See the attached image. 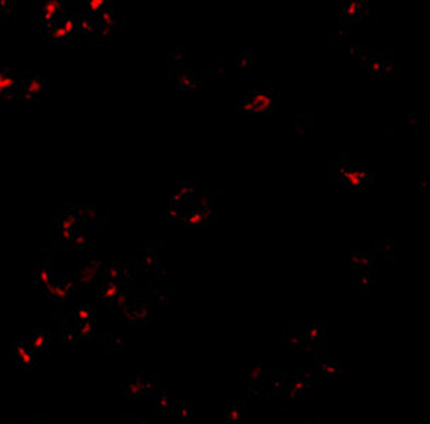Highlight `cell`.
<instances>
[{
    "label": "cell",
    "instance_id": "cell-24",
    "mask_svg": "<svg viewBox=\"0 0 430 424\" xmlns=\"http://www.w3.org/2000/svg\"><path fill=\"white\" fill-rule=\"evenodd\" d=\"M13 10V3L9 0H0V12L10 13Z\"/></svg>",
    "mask_w": 430,
    "mask_h": 424
},
{
    "label": "cell",
    "instance_id": "cell-10",
    "mask_svg": "<svg viewBox=\"0 0 430 424\" xmlns=\"http://www.w3.org/2000/svg\"><path fill=\"white\" fill-rule=\"evenodd\" d=\"M103 265L97 260H85L78 266V273H76V284L78 286H86L94 282L97 277L102 275Z\"/></svg>",
    "mask_w": 430,
    "mask_h": 424
},
{
    "label": "cell",
    "instance_id": "cell-12",
    "mask_svg": "<svg viewBox=\"0 0 430 424\" xmlns=\"http://www.w3.org/2000/svg\"><path fill=\"white\" fill-rule=\"evenodd\" d=\"M273 103H274L273 92H268L267 89L261 88V89H255L250 95L249 101L244 105L250 106L249 112H263V111L266 112L273 106Z\"/></svg>",
    "mask_w": 430,
    "mask_h": 424
},
{
    "label": "cell",
    "instance_id": "cell-23",
    "mask_svg": "<svg viewBox=\"0 0 430 424\" xmlns=\"http://www.w3.org/2000/svg\"><path fill=\"white\" fill-rule=\"evenodd\" d=\"M127 424H152L151 419L149 417H145V416H135V417H131Z\"/></svg>",
    "mask_w": 430,
    "mask_h": 424
},
{
    "label": "cell",
    "instance_id": "cell-21",
    "mask_svg": "<svg viewBox=\"0 0 430 424\" xmlns=\"http://www.w3.org/2000/svg\"><path fill=\"white\" fill-rule=\"evenodd\" d=\"M178 412H179L182 420H186V421L192 417V407L190 404H179Z\"/></svg>",
    "mask_w": 430,
    "mask_h": 424
},
{
    "label": "cell",
    "instance_id": "cell-13",
    "mask_svg": "<svg viewBox=\"0 0 430 424\" xmlns=\"http://www.w3.org/2000/svg\"><path fill=\"white\" fill-rule=\"evenodd\" d=\"M72 316L75 323L85 324V323H95V312L94 308L88 304H81L75 307L72 311Z\"/></svg>",
    "mask_w": 430,
    "mask_h": 424
},
{
    "label": "cell",
    "instance_id": "cell-20",
    "mask_svg": "<svg viewBox=\"0 0 430 424\" xmlns=\"http://www.w3.org/2000/svg\"><path fill=\"white\" fill-rule=\"evenodd\" d=\"M263 369H264L263 364H258V363H254V364H253V367L250 369V379H251V383L260 382L261 374H263Z\"/></svg>",
    "mask_w": 430,
    "mask_h": 424
},
{
    "label": "cell",
    "instance_id": "cell-5",
    "mask_svg": "<svg viewBox=\"0 0 430 424\" xmlns=\"http://www.w3.org/2000/svg\"><path fill=\"white\" fill-rule=\"evenodd\" d=\"M125 281L103 279L98 292L99 301L108 305H121L125 303Z\"/></svg>",
    "mask_w": 430,
    "mask_h": 424
},
{
    "label": "cell",
    "instance_id": "cell-1",
    "mask_svg": "<svg viewBox=\"0 0 430 424\" xmlns=\"http://www.w3.org/2000/svg\"><path fill=\"white\" fill-rule=\"evenodd\" d=\"M49 81L36 72L21 75L19 95L18 98L26 102H38L49 93Z\"/></svg>",
    "mask_w": 430,
    "mask_h": 424
},
{
    "label": "cell",
    "instance_id": "cell-11",
    "mask_svg": "<svg viewBox=\"0 0 430 424\" xmlns=\"http://www.w3.org/2000/svg\"><path fill=\"white\" fill-rule=\"evenodd\" d=\"M30 347L34 349V351L40 357L45 356L49 351L51 347V336L48 329H45L43 327H34L30 329L29 336L25 338Z\"/></svg>",
    "mask_w": 430,
    "mask_h": 424
},
{
    "label": "cell",
    "instance_id": "cell-9",
    "mask_svg": "<svg viewBox=\"0 0 430 424\" xmlns=\"http://www.w3.org/2000/svg\"><path fill=\"white\" fill-rule=\"evenodd\" d=\"M58 273L53 269L52 260H40L34 264L32 269V281L34 284L43 288L52 282L55 278H58Z\"/></svg>",
    "mask_w": 430,
    "mask_h": 424
},
{
    "label": "cell",
    "instance_id": "cell-3",
    "mask_svg": "<svg viewBox=\"0 0 430 424\" xmlns=\"http://www.w3.org/2000/svg\"><path fill=\"white\" fill-rule=\"evenodd\" d=\"M76 290H78V284H76L75 278H62V277L55 278L52 282H49L48 286L42 288L46 297L51 298L52 301L60 305L66 304L73 297Z\"/></svg>",
    "mask_w": 430,
    "mask_h": 424
},
{
    "label": "cell",
    "instance_id": "cell-25",
    "mask_svg": "<svg viewBox=\"0 0 430 424\" xmlns=\"http://www.w3.org/2000/svg\"><path fill=\"white\" fill-rule=\"evenodd\" d=\"M309 424H313V423H309Z\"/></svg>",
    "mask_w": 430,
    "mask_h": 424
},
{
    "label": "cell",
    "instance_id": "cell-4",
    "mask_svg": "<svg viewBox=\"0 0 430 424\" xmlns=\"http://www.w3.org/2000/svg\"><path fill=\"white\" fill-rule=\"evenodd\" d=\"M10 354H12V358L14 360V363L23 370H34L39 360V356L34 351V349L30 347L25 338L13 341Z\"/></svg>",
    "mask_w": 430,
    "mask_h": 424
},
{
    "label": "cell",
    "instance_id": "cell-6",
    "mask_svg": "<svg viewBox=\"0 0 430 424\" xmlns=\"http://www.w3.org/2000/svg\"><path fill=\"white\" fill-rule=\"evenodd\" d=\"M21 75L10 66H0V102L10 101L19 95Z\"/></svg>",
    "mask_w": 430,
    "mask_h": 424
},
{
    "label": "cell",
    "instance_id": "cell-17",
    "mask_svg": "<svg viewBox=\"0 0 430 424\" xmlns=\"http://www.w3.org/2000/svg\"><path fill=\"white\" fill-rule=\"evenodd\" d=\"M155 404L158 407V410L166 412V410H170V408H173L174 399H173V396L170 395V392L160 391L158 395H157V399H155Z\"/></svg>",
    "mask_w": 430,
    "mask_h": 424
},
{
    "label": "cell",
    "instance_id": "cell-16",
    "mask_svg": "<svg viewBox=\"0 0 430 424\" xmlns=\"http://www.w3.org/2000/svg\"><path fill=\"white\" fill-rule=\"evenodd\" d=\"M76 27L84 35H92L95 32V22L89 14H76Z\"/></svg>",
    "mask_w": 430,
    "mask_h": 424
},
{
    "label": "cell",
    "instance_id": "cell-18",
    "mask_svg": "<svg viewBox=\"0 0 430 424\" xmlns=\"http://www.w3.org/2000/svg\"><path fill=\"white\" fill-rule=\"evenodd\" d=\"M89 245V240L86 237V234H84L82 231H79L75 237L68 242V247L71 249H84Z\"/></svg>",
    "mask_w": 430,
    "mask_h": 424
},
{
    "label": "cell",
    "instance_id": "cell-19",
    "mask_svg": "<svg viewBox=\"0 0 430 424\" xmlns=\"http://www.w3.org/2000/svg\"><path fill=\"white\" fill-rule=\"evenodd\" d=\"M88 9L90 14H98L99 16L103 10H106V3L103 2V0H89Z\"/></svg>",
    "mask_w": 430,
    "mask_h": 424
},
{
    "label": "cell",
    "instance_id": "cell-22",
    "mask_svg": "<svg viewBox=\"0 0 430 424\" xmlns=\"http://www.w3.org/2000/svg\"><path fill=\"white\" fill-rule=\"evenodd\" d=\"M322 371H326L329 375L331 374H336L337 371H340V366H337L334 361H326L325 364H322Z\"/></svg>",
    "mask_w": 430,
    "mask_h": 424
},
{
    "label": "cell",
    "instance_id": "cell-2",
    "mask_svg": "<svg viewBox=\"0 0 430 424\" xmlns=\"http://www.w3.org/2000/svg\"><path fill=\"white\" fill-rule=\"evenodd\" d=\"M76 30H78V27H76V14L65 13L64 16L45 34V39L59 45H68L72 42Z\"/></svg>",
    "mask_w": 430,
    "mask_h": 424
},
{
    "label": "cell",
    "instance_id": "cell-14",
    "mask_svg": "<svg viewBox=\"0 0 430 424\" xmlns=\"http://www.w3.org/2000/svg\"><path fill=\"white\" fill-rule=\"evenodd\" d=\"M312 383H313L312 375L300 374L293 380V384H291V391H293L296 396H300L303 395V392H307L312 388Z\"/></svg>",
    "mask_w": 430,
    "mask_h": 424
},
{
    "label": "cell",
    "instance_id": "cell-8",
    "mask_svg": "<svg viewBox=\"0 0 430 424\" xmlns=\"http://www.w3.org/2000/svg\"><path fill=\"white\" fill-rule=\"evenodd\" d=\"M155 387H157L155 380H152L148 375L140 374V375H136L135 379L125 383L124 395L128 399H141V397L148 396L151 391L155 390Z\"/></svg>",
    "mask_w": 430,
    "mask_h": 424
},
{
    "label": "cell",
    "instance_id": "cell-15",
    "mask_svg": "<svg viewBox=\"0 0 430 424\" xmlns=\"http://www.w3.org/2000/svg\"><path fill=\"white\" fill-rule=\"evenodd\" d=\"M245 414H247V412H245V407L242 404H233L227 407L225 417L228 424H240L242 423Z\"/></svg>",
    "mask_w": 430,
    "mask_h": 424
},
{
    "label": "cell",
    "instance_id": "cell-7",
    "mask_svg": "<svg viewBox=\"0 0 430 424\" xmlns=\"http://www.w3.org/2000/svg\"><path fill=\"white\" fill-rule=\"evenodd\" d=\"M40 23L43 35L65 14V2L60 0H46L40 3Z\"/></svg>",
    "mask_w": 430,
    "mask_h": 424
}]
</instances>
